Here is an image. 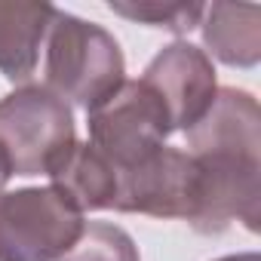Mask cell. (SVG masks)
Returning a JSON list of instances; mask_svg holds the SVG:
<instances>
[{
    "label": "cell",
    "instance_id": "1",
    "mask_svg": "<svg viewBox=\"0 0 261 261\" xmlns=\"http://www.w3.org/2000/svg\"><path fill=\"white\" fill-rule=\"evenodd\" d=\"M46 37V89L62 101L95 111L123 86V53L105 28L56 10Z\"/></svg>",
    "mask_w": 261,
    "mask_h": 261
},
{
    "label": "cell",
    "instance_id": "2",
    "mask_svg": "<svg viewBox=\"0 0 261 261\" xmlns=\"http://www.w3.org/2000/svg\"><path fill=\"white\" fill-rule=\"evenodd\" d=\"M74 145V117L46 86H25L0 101V148L16 175H49Z\"/></svg>",
    "mask_w": 261,
    "mask_h": 261
},
{
    "label": "cell",
    "instance_id": "3",
    "mask_svg": "<svg viewBox=\"0 0 261 261\" xmlns=\"http://www.w3.org/2000/svg\"><path fill=\"white\" fill-rule=\"evenodd\" d=\"M80 215L53 188L0 194V261H59L83 230Z\"/></svg>",
    "mask_w": 261,
    "mask_h": 261
},
{
    "label": "cell",
    "instance_id": "4",
    "mask_svg": "<svg viewBox=\"0 0 261 261\" xmlns=\"http://www.w3.org/2000/svg\"><path fill=\"white\" fill-rule=\"evenodd\" d=\"M169 133V114L145 80H123L108 101L89 111V145L117 169H129L160 151Z\"/></svg>",
    "mask_w": 261,
    "mask_h": 261
},
{
    "label": "cell",
    "instance_id": "5",
    "mask_svg": "<svg viewBox=\"0 0 261 261\" xmlns=\"http://www.w3.org/2000/svg\"><path fill=\"white\" fill-rule=\"evenodd\" d=\"M200 206V169L197 160L175 148H160L136 166L120 169L114 209L142 212L154 218L191 221Z\"/></svg>",
    "mask_w": 261,
    "mask_h": 261
},
{
    "label": "cell",
    "instance_id": "6",
    "mask_svg": "<svg viewBox=\"0 0 261 261\" xmlns=\"http://www.w3.org/2000/svg\"><path fill=\"white\" fill-rule=\"evenodd\" d=\"M200 169V206L191 224L203 233H218L230 221L249 230L261 218V160L246 157H194Z\"/></svg>",
    "mask_w": 261,
    "mask_h": 261
},
{
    "label": "cell",
    "instance_id": "7",
    "mask_svg": "<svg viewBox=\"0 0 261 261\" xmlns=\"http://www.w3.org/2000/svg\"><path fill=\"white\" fill-rule=\"evenodd\" d=\"M163 101L172 129H188L206 114L215 98V68L209 56L191 43L166 46L142 77Z\"/></svg>",
    "mask_w": 261,
    "mask_h": 261
},
{
    "label": "cell",
    "instance_id": "8",
    "mask_svg": "<svg viewBox=\"0 0 261 261\" xmlns=\"http://www.w3.org/2000/svg\"><path fill=\"white\" fill-rule=\"evenodd\" d=\"M191 157L261 160V111L243 89H218L206 114L188 129Z\"/></svg>",
    "mask_w": 261,
    "mask_h": 261
},
{
    "label": "cell",
    "instance_id": "9",
    "mask_svg": "<svg viewBox=\"0 0 261 261\" xmlns=\"http://www.w3.org/2000/svg\"><path fill=\"white\" fill-rule=\"evenodd\" d=\"M53 16L56 7L49 4L0 0V71L10 80H28L34 74Z\"/></svg>",
    "mask_w": 261,
    "mask_h": 261
},
{
    "label": "cell",
    "instance_id": "10",
    "mask_svg": "<svg viewBox=\"0 0 261 261\" xmlns=\"http://www.w3.org/2000/svg\"><path fill=\"white\" fill-rule=\"evenodd\" d=\"M53 191H59L77 212L108 209L117 197L120 169L92 145H74L65 160L49 172Z\"/></svg>",
    "mask_w": 261,
    "mask_h": 261
},
{
    "label": "cell",
    "instance_id": "11",
    "mask_svg": "<svg viewBox=\"0 0 261 261\" xmlns=\"http://www.w3.org/2000/svg\"><path fill=\"white\" fill-rule=\"evenodd\" d=\"M203 40L224 65L249 68L261 59V7L212 4L203 10Z\"/></svg>",
    "mask_w": 261,
    "mask_h": 261
},
{
    "label": "cell",
    "instance_id": "12",
    "mask_svg": "<svg viewBox=\"0 0 261 261\" xmlns=\"http://www.w3.org/2000/svg\"><path fill=\"white\" fill-rule=\"evenodd\" d=\"M59 261H139L136 243L126 230L108 221H89L77 243Z\"/></svg>",
    "mask_w": 261,
    "mask_h": 261
},
{
    "label": "cell",
    "instance_id": "13",
    "mask_svg": "<svg viewBox=\"0 0 261 261\" xmlns=\"http://www.w3.org/2000/svg\"><path fill=\"white\" fill-rule=\"evenodd\" d=\"M111 10L117 16L181 34V31H191L200 25L206 7L203 4H111Z\"/></svg>",
    "mask_w": 261,
    "mask_h": 261
},
{
    "label": "cell",
    "instance_id": "14",
    "mask_svg": "<svg viewBox=\"0 0 261 261\" xmlns=\"http://www.w3.org/2000/svg\"><path fill=\"white\" fill-rule=\"evenodd\" d=\"M10 175H13V166H10V160H7V154H4V148H0V188L10 181Z\"/></svg>",
    "mask_w": 261,
    "mask_h": 261
},
{
    "label": "cell",
    "instance_id": "15",
    "mask_svg": "<svg viewBox=\"0 0 261 261\" xmlns=\"http://www.w3.org/2000/svg\"><path fill=\"white\" fill-rule=\"evenodd\" d=\"M221 261H261L255 252H249V255H230V258H221Z\"/></svg>",
    "mask_w": 261,
    "mask_h": 261
}]
</instances>
